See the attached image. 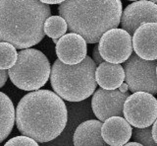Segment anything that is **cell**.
<instances>
[{
  "mask_svg": "<svg viewBox=\"0 0 157 146\" xmlns=\"http://www.w3.org/2000/svg\"><path fill=\"white\" fill-rule=\"evenodd\" d=\"M67 120L66 104L56 93L46 89L25 95L15 111L18 130L40 143L58 137L65 129Z\"/></svg>",
  "mask_w": 157,
  "mask_h": 146,
  "instance_id": "6da1fadb",
  "label": "cell"
},
{
  "mask_svg": "<svg viewBox=\"0 0 157 146\" xmlns=\"http://www.w3.org/2000/svg\"><path fill=\"white\" fill-rule=\"evenodd\" d=\"M51 9L38 0H0V42L17 50L29 48L43 40V25Z\"/></svg>",
  "mask_w": 157,
  "mask_h": 146,
  "instance_id": "7a4b0ae2",
  "label": "cell"
},
{
  "mask_svg": "<svg viewBox=\"0 0 157 146\" xmlns=\"http://www.w3.org/2000/svg\"><path fill=\"white\" fill-rule=\"evenodd\" d=\"M70 33L80 35L86 43H96L105 32L119 26L121 0H65L58 7Z\"/></svg>",
  "mask_w": 157,
  "mask_h": 146,
  "instance_id": "3957f363",
  "label": "cell"
},
{
  "mask_svg": "<svg viewBox=\"0 0 157 146\" xmlns=\"http://www.w3.org/2000/svg\"><path fill=\"white\" fill-rule=\"evenodd\" d=\"M95 69L96 64L87 55L75 65L64 64L56 59L49 76L54 93L62 100L69 102H81L87 99L97 87Z\"/></svg>",
  "mask_w": 157,
  "mask_h": 146,
  "instance_id": "277c9868",
  "label": "cell"
},
{
  "mask_svg": "<svg viewBox=\"0 0 157 146\" xmlns=\"http://www.w3.org/2000/svg\"><path fill=\"white\" fill-rule=\"evenodd\" d=\"M50 70L46 55L40 51L29 47L18 52L15 64L7 71L8 77L17 88L32 92L46 84Z\"/></svg>",
  "mask_w": 157,
  "mask_h": 146,
  "instance_id": "5b68a950",
  "label": "cell"
},
{
  "mask_svg": "<svg viewBox=\"0 0 157 146\" xmlns=\"http://www.w3.org/2000/svg\"><path fill=\"white\" fill-rule=\"evenodd\" d=\"M157 60H145L136 53L124 62L125 81L132 93L146 92L151 95L157 93Z\"/></svg>",
  "mask_w": 157,
  "mask_h": 146,
  "instance_id": "8992f818",
  "label": "cell"
},
{
  "mask_svg": "<svg viewBox=\"0 0 157 146\" xmlns=\"http://www.w3.org/2000/svg\"><path fill=\"white\" fill-rule=\"evenodd\" d=\"M123 116L131 126L148 128L157 119V100L146 92H136L126 99Z\"/></svg>",
  "mask_w": 157,
  "mask_h": 146,
  "instance_id": "52a82bcc",
  "label": "cell"
},
{
  "mask_svg": "<svg viewBox=\"0 0 157 146\" xmlns=\"http://www.w3.org/2000/svg\"><path fill=\"white\" fill-rule=\"evenodd\" d=\"M98 51L106 62H125L132 53V36L123 29H111L105 32L98 41Z\"/></svg>",
  "mask_w": 157,
  "mask_h": 146,
  "instance_id": "ba28073f",
  "label": "cell"
},
{
  "mask_svg": "<svg viewBox=\"0 0 157 146\" xmlns=\"http://www.w3.org/2000/svg\"><path fill=\"white\" fill-rule=\"evenodd\" d=\"M129 96V91L122 93L118 89H96L91 98L93 114L101 123L111 116H123V106Z\"/></svg>",
  "mask_w": 157,
  "mask_h": 146,
  "instance_id": "9c48e42d",
  "label": "cell"
},
{
  "mask_svg": "<svg viewBox=\"0 0 157 146\" xmlns=\"http://www.w3.org/2000/svg\"><path fill=\"white\" fill-rule=\"evenodd\" d=\"M144 23H157V5L148 0L132 2L122 12L121 28L130 36Z\"/></svg>",
  "mask_w": 157,
  "mask_h": 146,
  "instance_id": "30bf717a",
  "label": "cell"
},
{
  "mask_svg": "<svg viewBox=\"0 0 157 146\" xmlns=\"http://www.w3.org/2000/svg\"><path fill=\"white\" fill-rule=\"evenodd\" d=\"M132 47L136 55L145 60H157V23H144L135 31Z\"/></svg>",
  "mask_w": 157,
  "mask_h": 146,
  "instance_id": "8fae6325",
  "label": "cell"
},
{
  "mask_svg": "<svg viewBox=\"0 0 157 146\" xmlns=\"http://www.w3.org/2000/svg\"><path fill=\"white\" fill-rule=\"evenodd\" d=\"M56 55L58 59L64 64H78L87 55L86 42L78 34H66L58 39L56 43Z\"/></svg>",
  "mask_w": 157,
  "mask_h": 146,
  "instance_id": "7c38bea8",
  "label": "cell"
},
{
  "mask_svg": "<svg viewBox=\"0 0 157 146\" xmlns=\"http://www.w3.org/2000/svg\"><path fill=\"white\" fill-rule=\"evenodd\" d=\"M132 126L123 116H111L104 120L101 136L109 146H123L132 138Z\"/></svg>",
  "mask_w": 157,
  "mask_h": 146,
  "instance_id": "4fadbf2b",
  "label": "cell"
},
{
  "mask_svg": "<svg viewBox=\"0 0 157 146\" xmlns=\"http://www.w3.org/2000/svg\"><path fill=\"white\" fill-rule=\"evenodd\" d=\"M102 123L96 120H88L78 126L74 133V146H109L101 136Z\"/></svg>",
  "mask_w": 157,
  "mask_h": 146,
  "instance_id": "5bb4252c",
  "label": "cell"
},
{
  "mask_svg": "<svg viewBox=\"0 0 157 146\" xmlns=\"http://www.w3.org/2000/svg\"><path fill=\"white\" fill-rule=\"evenodd\" d=\"M95 81L100 88L115 90L125 81V73L122 65L110 62H102L95 69Z\"/></svg>",
  "mask_w": 157,
  "mask_h": 146,
  "instance_id": "9a60e30c",
  "label": "cell"
},
{
  "mask_svg": "<svg viewBox=\"0 0 157 146\" xmlns=\"http://www.w3.org/2000/svg\"><path fill=\"white\" fill-rule=\"evenodd\" d=\"M15 124V108L11 99L0 92V143L6 139Z\"/></svg>",
  "mask_w": 157,
  "mask_h": 146,
  "instance_id": "2e32d148",
  "label": "cell"
},
{
  "mask_svg": "<svg viewBox=\"0 0 157 146\" xmlns=\"http://www.w3.org/2000/svg\"><path fill=\"white\" fill-rule=\"evenodd\" d=\"M68 30L67 23L61 16L48 17L43 25L44 34L51 39H59L66 34Z\"/></svg>",
  "mask_w": 157,
  "mask_h": 146,
  "instance_id": "e0dca14e",
  "label": "cell"
},
{
  "mask_svg": "<svg viewBox=\"0 0 157 146\" xmlns=\"http://www.w3.org/2000/svg\"><path fill=\"white\" fill-rule=\"evenodd\" d=\"M18 52L16 47L8 43L0 42V69L8 70L17 60Z\"/></svg>",
  "mask_w": 157,
  "mask_h": 146,
  "instance_id": "ac0fdd59",
  "label": "cell"
},
{
  "mask_svg": "<svg viewBox=\"0 0 157 146\" xmlns=\"http://www.w3.org/2000/svg\"><path fill=\"white\" fill-rule=\"evenodd\" d=\"M132 137L135 142L141 144L142 146H157V142L152 138L150 126L144 128H134L132 130Z\"/></svg>",
  "mask_w": 157,
  "mask_h": 146,
  "instance_id": "d6986e66",
  "label": "cell"
},
{
  "mask_svg": "<svg viewBox=\"0 0 157 146\" xmlns=\"http://www.w3.org/2000/svg\"><path fill=\"white\" fill-rule=\"evenodd\" d=\"M4 146H39V144L31 137L21 135V136H15V137L9 139L4 144Z\"/></svg>",
  "mask_w": 157,
  "mask_h": 146,
  "instance_id": "ffe728a7",
  "label": "cell"
},
{
  "mask_svg": "<svg viewBox=\"0 0 157 146\" xmlns=\"http://www.w3.org/2000/svg\"><path fill=\"white\" fill-rule=\"evenodd\" d=\"M91 59L94 61V63H95L96 65H99L100 63L104 62V59H103V58L101 57L99 51H98L97 46H95L94 48H93V51H92V58H91Z\"/></svg>",
  "mask_w": 157,
  "mask_h": 146,
  "instance_id": "44dd1931",
  "label": "cell"
},
{
  "mask_svg": "<svg viewBox=\"0 0 157 146\" xmlns=\"http://www.w3.org/2000/svg\"><path fill=\"white\" fill-rule=\"evenodd\" d=\"M7 80H8V71L0 69V88H2L6 84Z\"/></svg>",
  "mask_w": 157,
  "mask_h": 146,
  "instance_id": "7402d4cb",
  "label": "cell"
},
{
  "mask_svg": "<svg viewBox=\"0 0 157 146\" xmlns=\"http://www.w3.org/2000/svg\"><path fill=\"white\" fill-rule=\"evenodd\" d=\"M156 128H157V124H156V120L152 124V128H151V135H152V138L154 139L155 142H157V134H156Z\"/></svg>",
  "mask_w": 157,
  "mask_h": 146,
  "instance_id": "603a6c76",
  "label": "cell"
},
{
  "mask_svg": "<svg viewBox=\"0 0 157 146\" xmlns=\"http://www.w3.org/2000/svg\"><path fill=\"white\" fill-rule=\"evenodd\" d=\"M38 1L49 5V4H61L62 2L65 1V0H38Z\"/></svg>",
  "mask_w": 157,
  "mask_h": 146,
  "instance_id": "cb8c5ba5",
  "label": "cell"
},
{
  "mask_svg": "<svg viewBox=\"0 0 157 146\" xmlns=\"http://www.w3.org/2000/svg\"><path fill=\"white\" fill-rule=\"evenodd\" d=\"M118 90H119L120 92H122V93H126V92L129 91V88H128V85L124 82V83L121 84V86L118 88Z\"/></svg>",
  "mask_w": 157,
  "mask_h": 146,
  "instance_id": "d4e9b609",
  "label": "cell"
},
{
  "mask_svg": "<svg viewBox=\"0 0 157 146\" xmlns=\"http://www.w3.org/2000/svg\"><path fill=\"white\" fill-rule=\"evenodd\" d=\"M123 146H142L141 144H140V143H137V142H127L126 144H124Z\"/></svg>",
  "mask_w": 157,
  "mask_h": 146,
  "instance_id": "484cf974",
  "label": "cell"
},
{
  "mask_svg": "<svg viewBox=\"0 0 157 146\" xmlns=\"http://www.w3.org/2000/svg\"><path fill=\"white\" fill-rule=\"evenodd\" d=\"M52 42H53L54 43H56L58 42V39H52Z\"/></svg>",
  "mask_w": 157,
  "mask_h": 146,
  "instance_id": "4316f807",
  "label": "cell"
},
{
  "mask_svg": "<svg viewBox=\"0 0 157 146\" xmlns=\"http://www.w3.org/2000/svg\"><path fill=\"white\" fill-rule=\"evenodd\" d=\"M129 1H139V0H129Z\"/></svg>",
  "mask_w": 157,
  "mask_h": 146,
  "instance_id": "83f0119b",
  "label": "cell"
}]
</instances>
